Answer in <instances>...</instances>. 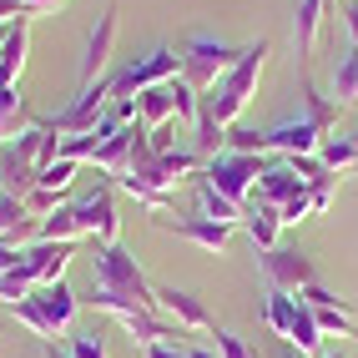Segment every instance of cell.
Masks as SVG:
<instances>
[{
	"instance_id": "obj_1",
	"label": "cell",
	"mask_w": 358,
	"mask_h": 358,
	"mask_svg": "<svg viewBox=\"0 0 358 358\" xmlns=\"http://www.w3.org/2000/svg\"><path fill=\"white\" fill-rule=\"evenodd\" d=\"M268 56H273V45H268V41L243 45L237 66H232L227 76L202 96V116H207V122H217L222 131L237 127V116H243V111L252 106V96H257V81H262V66H268Z\"/></svg>"
},
{
	"instance_id": "obj_2",
	"label": "cell",
	"mask_w": 358,
	"mask_h": 358,
	"mask_svg": "<svg viewBox=\"0 0 358 358\" xmlns=\"http://www.w3.org/2000/svg\"><path fill=\"white\" fill-rule=\"evenodd\" d=\"M91 288L116 293V298H127V303H136V308H157V282L141 273V262H136L122 243L91 252Z\"/></svg>"
},
{
	"instance_id": "obj_3",
	"label": "cell",
	"mask_w": 358,
	"mask_h": 358,
	"mask_svg": "<svg viewBox=\"0 0 358 358\" xmlns=\"http://www.w3.org/2000/svg\"><path fill=\"white\" fill-rule=\"evenodd\" d=\"M237 56H243V45H227V41L207 36V31H192L182 41V81L192 86L197 96H207V91L237 66Z\"/></svg>"
},
{
	"instance_id": "obj_4",
	"label": "cell",
	"mask_w": 358,
	"mask_h": 358,
	"mask_svg": "<svg viewBox=\"0 0 358 358\" xmlns=\"http://www.w3.org/2000/svg\"><path fill=\"white\" fill-rule=\"evenodd\" d=\"M111 76H116V96H141V91L166 86V81L182 76V51H172V45H157V51L136 56V61H127V66H116ZM116 96H111V101H116Z\"/></svg>"
},
{
	"instance_id": "obj_5",
	"label": "cell",
	"mask_w": 358,
	"mask_h": 358,
	"mask_svg": "<svg viewBox=\"0 0 358 358\" xmlns=\"http://www.w3.org/2000/svg\"><path fill=\"white\" fill-rule=\"evenodd\" d=\"M268 172V157H248V152H217L207 166H202V182H212L222 197H232V202H243L248 207V197H252V187H257V177Z\"/></svg>"
},
{
	"instance_id": "obj_6",
	"label": "cell",
	"mask_w": 358,
	"mask_h": 358,
	"mask_svg": "<svg viewBox=\"0 0 358 358\" xmlns=\"http://www.w3.org/2000/svg\"><path fill=\"white\" fill-rule=\"evenodd\" d=\"M257 268L262 278H268V288L273 293H303V288H313L318 282V268H313V257L298 252V248H268V252H257Z\"/></svg>"
},
{
	"instance_id": "obj_7",
	"label": "cell",
	"mask_w": 358,
	"mask_h": 358,
	"mask_svg": "<svg viewBox=\"0 0 358 358\" xmlns=\"http://www.w3.org/2000/svg\"><path fill=\"white\" fill-rule=\"evenodd\" d=\"M76 207V222H81V237H91L96 248H111V243H122V217H116V192L101 182L96 192H86L71 202Z\"/></svg>"
},
{
	"instance_id": "obj_8",
	"label": "cell",
	"mask_w": 358,
	"mask_h": 358,
	"mask_svg": "<svg viewBox=\"0 0 358 358\" xmlns=\"http://www.w3.org/2000/svg\"><path fill=\"white\" fill-rule=\"evenodd\" d=\"M152 222H157L162 232L182 237V243L202 248V252H227V243H232V227L202 217V212H197V217H177V212H152Z\"/></svg>"
},
{
	"instance_id": "obj_9",
	"label": "cell",
	"mask_w": 358,
	"mask_h": 358,
	"mask_svg": "<svg viewBox=\"0 0 358 358\" xmlns=\"http://www.w3.org/2000/svg\"><path fill=\"white\" fill-rule=\"evenodd\" d=\"M122 10L116 6H106L101 15H96V26H91V36H86V56H81V86H91L96 76H106V66H111V45H116V20Z\"/></svg>"
},
{
	"instance_id": "obj_10",
	"label": "cell",
	"mask_w": 358,
	"mask_h": 358,
	"mask_svg": "<svg viewBox=\"0 0 358 358\" xmlns=\"http://www.w3.org/2000/svg\"><path fill=\"white\" fill-rule=\"evenodd\" d=\"M157 313L172 318V323L187 328V333H212V328H217V323H212V313H207V303H202L197 293H182V288H157Z\"/></svg>"
},
{
	"instance_id": "obj_11",
	"label": "cell",
	"mask_w": 358,
	"mask_h": 358,
	"mask_svg": "<svg viewBox=\"0 0 358 358\" xmlns=\"http://www.w3.org/2000/svg\"><path fill=\"white\" fill-rule=\"evenodd\" d=\"M268 136V152H278V157H318V147H323V131L313 127V122H278L273 131H262Z\"/></svg>"
},
{
	"instance_id": "obj_12",
	"label": "cell",
	"mask_w": 358,
	"mask_h": 358,
	"mask_svg": "<svg viewBox=\"0 0 358 358\" xmlns=\"http://www.w3.org/2000/svg\"><path fill=\"white\" fill-rule=\"evenodd\" d=\"M76 257V243H31L26 248V268L36 273V282H66V262Z\"/></svg>"
},
{
	"instance_id": "obj_13",
	"label": "cell",
	"mask_w": 358,
	"mask_h": 358,
	"mask_svg": "<svg viewBox=\"0 0 358 358\" xmlns=\"http://www.w3.org/2000/svg\"><path fill=\"white\" fill-rule=\"evenodd\" d=\"M26 51H31V15L10 20V36L0 45V86H20V71H26Z\"/></svg>"
},
{
	"instance_id": "obj_14",
	"label": "cell",
	"mask_w": 358,
	"mask_h": 358,
	"mask_svg": "<svg viewBox=\"0 0 358 358\" xmlns=\"http://www.w3.org/2000/svg\"><path fill=\"white\" fill-rule=\"evenodd\" d=\"M36 217L26 212V202L10 197V192H0V243H15V248H31L36 243Z\"/></svg>"
},
{
	"instance_id": "obj_15",
	"label": "cell",
	"mask_w": 358,
	"mask_h": 358,
	"mask_svg": "<svg viewBox=\"0 0 358 358\" xmlns=\"http://www.w3.org/2000/svg\"><path fill=\"white\" fill-rule=\"evenodd\" d=\"M36 127V116L26 106V91L20 86H0V141H15Z\"/></svg>"
},
{
	"instance_id": "obj_16",
	"label": "cell",
	"mask_w": 358,
	"mask_h": 358,
	"mask_svg": "<svg viewBox=\"0 0 358 358\" xmlns=\"http://www.w3.org/2000/svg\"><path fill=\"white\" fill-rule=\"evenodd\" d=\"M31 298L41 303V313L56 323V333H61V328H71V318H76V308H81V298L71 293L66 282H45V288H36Z\"/></svg>"
},
{
	"instance_id": "obj_17",
	"label": "cell",
	"mask_w": 358,
	"mask_h": 358,
	"mask_svg": "<svg viewBox=\"0 0 358 358\" xmlns=\"http://www.w3.org/2000/svg\"><path fill=\"white\" fill-rule=\"evenodd\" d=\"M323 10H333L328 0H298V15H293V45H298V61L313 56V41L323 26Z\"/></svg>"
},
{
	"instance_id": "obj_18",
	"label": "cell",
	"mask_w": 358,
	"mask_h": 358,
	"mask_svg": "<svg viewBox=\"0 0 358 358\" xmlns=\"http://www.w3.org/2000/svg\"><path fill=\"white\" fill-rule=\"evenodd\" d=\"M136 116H141V127H147V131H157V127L172 122V116H177L172 81H166V86H152V91H141V96H136Z\"/></svg>"
},
{
	"instance_id": "obj_19",
	"label": "cell",
	"mask_w": 358,
	"mask_h": 358,
	"mask_svg": "<svg viewBox=\"0 0 358 358\" xmlns=\"http://www.w3.org/2000/svg\"><path fill=\"white\" fill-rule=\"evenodd\" d=\"M197 202H202V217H212V222H222V227H243V202H232V197H222L212 182H202V172H197Z\"/></svg>"
},
{
	"instance_id": "obj_20",
	"label": "cell",
	"mask_w": 358,
	"mask_h": 358,
	"mask_svg": "<svg viewBox=\"0 0 358 358\" xmlns=\"http://www.w3.org/2000/svg\"><path fill=\"white\" fill-rule=\"evenodd\" d=\"M333 106L338 111L358 106V45H348L338 56V66H333Z\"/></svg>"
},
{
	"instance_id": "obj_21",
	"label": "cell",
	"mask_w": 358,
	"mask_h": 358,
	"mask_svg": "<svg viewBox=\"0 0 358 358\" xmlns=\"http://www.w3.org/2000/svg\"><path fill=\"white\" fill-rule=\"evenodd\" d=\"M278 212L273 207H257V202H248V212H243V232L257 243V252H268V248H278Z\"/></svg>"
},
{
	"instance_id": "obj_22",
	"label": "cell",
	"mask_w": 358,
	"mask_h": 358,
	"mask_svg": "<svg viewBox=\"0 0 358 358\" xmlns=\"http://www.w3.org/2000/svg\"><path fill=\"white\" fill-rule=\"evenodd\" d=\"M298 308H303V303H298L293 293H273V288H268V303H262V323H268L278 338H288L293 323H298Z\"/></svg>"
},
{
	"instance_id": "obj_23",
	"label": "cell",
	"mask_w": 358,
	"mask_h": 358,
	"mask_svg": "<svg viewBox=\"0 0 358 358\" xmlns=\"http://www.w3.org/2000/svg\"><path fill=\"white\" fill-rule=\"evenodd\" d=\"M303 303V298H298ZM323 338H328V333L318 328V318H313V308H298V323H293V333H288V343L298 348V353H308V358H323Z\"/></svg>"
},
{
	"instance_id": "obj_24",
	"label": "cell",
	"mask_w": 358,
	"mask_h": 358,
	"mask_svg": "<svg viewBox=\"0 0 358 358\" xmlns=\"http://www.w3.org/2000/svg\"><path fill=\"white\" fill-rule=\"evenodd\" d=\"M81 237V222H76V207H56L51 217H45L41 227H36V243H76Z\"/></svg>"
},
{
	"instance_id": "obj_25",
	"label": "cell",
	"mask_w": 358,
	"mask_h": 358,
	"mask_svg": "<svg viewBox=\"0 0 358 358\" xmlns=\"http://www.w3.org/2000/svg\"><path fill=\"white\" fill-rule=\"evenodd\" d=\"M303 122H313L323 136L333 131V122H338V106H333V96H323L313 81H303Z\"/></svg>"
},
{
	"instance_id": "obj_26",
	"label": "cell",
	"mask_w": 358,
	"mask_h": 358,
	"mask_svg": "<svg viewBox=\"0 0 358 358\" xmlns=\"http://www.w3.org/2000/svg\"><path fill=\"white\" fill-rule=\"evenodd\" d=\"M318 162L328 166V172L348 177V172H353V162H358V141H353V136H323V147H318Z\"/></svg>"
},
{
	"instance_id": "obj_27",
	"label": "cell",
	"mask_w": 358,
	"mask_h": 358,
	"mask_svg": "<svg viewBox=\"0 0 358 358\" xmlns=\"http://www.w3.org/2000/svg\"><path fill=\"white\" fill-rule=\"evenodd\" d=\"M10 318H15V323H26L41 343H56V323L41 313V303H36V298H20V303H10Z\"/></svg>"
},
{
	"instance_id": "obj_28",
	"label": "cell",
	"mask_w": 358,
	"mask_h": 358,
	"mask_svg": "<svg viewBox=\"0 0 358 358\" xmlns=\"http://www.w3.org/2000/svg\"><path fill=\"white\" fill-rule=\"evenodd\" d=\"M41 288V282H36V273L26 268V262H20V268H10V273H0V303H20V298H31Z\"/></svg>"
},
{
	"instance_id": "obj_29",
	"label": "cell",
	"mask_w": 358,
	"mask_h": 358,
	"mask_svg": "<svg viewBox=\"0 0 358 358\" xmlns=\"http://www.w3.org/2000/svg\"><path fill=\"white\" fill-rule=\"evenodd\" d=\"M76 166H81V162H71V157H61V162H51V166H41L36 187H45V192H61V197H66V187L76 182Z\"/></svg>"
},
{
	"instance_id": "obj_30",
	"label": "cell",
	"mask_w": 358,
	"mask_h": 358,
	"mask_svg": "<svg viewBox=\"0 0 358 358\" xmlns=\"http://www.w3.org/2000/svg\"><path fill=\"white\" fill-rule=\"evenodd\" d=\"M348 303H328V308H313V318H318V328L323 333H338V338H358V328H353V318L343 313Z\"/></svg>"
},
{
	"instance_id": "obj_31",
	"label": "cell",
	"mask_w": 358,
	"mask_h": 358,
	"mask_svg": "<svg viewBox=\"0 0 358 358\" xmlns=\"http://www.w3.org/2000/svg\"><path fill=\"white\" fill-rule=\"evenodd\" d=\"M172 96H177V122H182V127H197V116H202V96H197V91L187 86L182 76L172 81Z\"/></svg>"
},
{
	"instance_id": "obj_32",
	"label": "cell",
	"mask_w": 358,
	"mask_h": 358,
	"mask_svg": "<svg viewBox=\"0 0 358 358\" xmlns=\"http://www.w3.org/2000/svg\"><path fill=\"white\" fill-rule=\"evenodd\" d=\"M20 202H26V212H31L36 222H45L56 207H66V202H61V192H45V187H31V192L20 197Z\"/></svg>"
},
{
	"instance_id": "obj_33",
	"label": "cell",
	"mask_w": 358,
	"mask_h": 358,
	"mask_svg": "<svg viewBox=\"0 0 358 358\" xmlns=\"http://www.w3.org/2000/svg\"><path fill=\"white\" fill-rule=\"evenodd\" d=\"M333 192H338V177H323V182H313V187H308V217H323V212L333 207Z\"/></svg>"
},
{
	"instance_id": "obj_34",
	"label": "cell",
	"mask_w": 358,
	"mask_h": 358,
	"mask_svg": "<svg viewBox=\"0 0 358 358\" xmlns=\"http://www.w3.org/2000/svg\"><path fill=\"white\" fill-rule=\"evenodd\" d=\"M71 358H111V348H106L101 333L91 328V333H76V338H71Z\"/></svg>"
},
{
	"instance_id": "obj_35",
	"label": "cell",
	"mask_w": 358,
	"mask_h": 358,
	"mask_svg": "<svg viewBox=\"0 0 358 358\" xmlns=\"http://www.w3.org/2000/svg\"><path fill=\"white\" fill-rule=\"evenodd\" d=\"M212 348H217V358H257L237 333H227V328H212Z\"/></svg>"
},
{
	"instance_id": "obj_36",
	"label": "cell",
	"mask_w": 358,
	"mask_h": 358,
	"mask_svg": "<svg viewBox=\"0 0 358 358\" xmlns=\"http://www.w3.org/2000/svg\"><path fill=\"white\" fill-rule=\"evenodd\" d=\"M303 217H308V192H298V197H288V202L278 207V222H282V227H293V222H303Z\"/></svg>"
},
{
	"instance_id": "obj_37",
	"label": "cell",
	"mask_w": 358,
	"mask_h": 358,
	"mask_svg": "<svg viewBox=\"0 0 358 358\" xmlns=\"http://www.w3.org/2000/svg\"><path fill=\"white\" fill-rule=\"evenodd\" d=\"M15 6H20V10H26V15L36 20V15H51V10H61L66 0H15Z\"/></svg>"
},
{
	"instance_id": "obj_38",
	"label": "cell",
	"mask_w": 358,
	"mask_h": 358,
	"mask_svg": "<svg viewBox=\"0 0 358 358\" xmlns=\"http://www.w3.org/2000/svg\"><path fill=\"white\" fill-rule=\"evenodd\" d=\"M26 262V248H15V243H0V273H10Z\"/></svg>"
},
{
	"instance_id": "obj_39",
	"label": "cell",
	"mask_w": 358,
	"mask_h": 358,
	"mask_svg": "<svg viewBox=\"0 0 358 358\" xmlns=\"http://www.w3.org/2000/svg\"><path fill=\"white\" fill-rule=\"evenodd\" d=\"M343 31H348V45H358V6H343Z\"/></svg>"
},
{
	"instance_id": "obj_40",
	"label": "cell",
	"mask_w": 358,
	"mask_h": 358,
	"mask_svg": "<svg viewBox=\"0 0 358 358\" xmlns=\"http://www.w3.org/2000/svg\"><path fill=\"white\" fill-rule=\"evenodd\" d=\"M147 358H182V343H152Z\"/></svg>"
},
{
	"instance_id": "obj_41",
	"label": "cell",
	"mask_w": 358,
	"mask_h": 358,
	"mask_svg": "<svg viewBox=\"0 0 358 358\" xmlns=\"http://www.w3.org/2000/svg\"><path fill=\"white\" fill-rule=\"evenodd\" d=\"M182 358H217V348H202V343H182Z\"/></svg>"
},
{
	"instance_id": "obj_42",
	"label": "cell",
	"mask_w": 358,
	"mask_h": 358,
	"mask_svg": "<svg viewBox=\"0 0 358 358\" xmlns=\"http://www.w3.org/2000/svg\"><path fill=\"white\" fill-rule=\"evenodd\" d=\"M6 36H10V20H0V45H6Z\"/></svg>"
},
{
	"instance_id": "obj_43",
	"label": "cell",
	"mask_w": 358,
	"mask_h": 358,
	"mask_svg": "<svg viewBox=\"0 0 358 358\" xmlns=\"http://www.w3.org/2000/svg\"><path fill=\"white\" fill-rule=\"evenodd\" d=\"M348 177H358V162H353V172H348Z\"/></svg>"
},
{
	"instance_id": "obj_44",
	"label": "cell",
	"mask_w": 358,
	"mask_h": 358,
	"mask_svg": "<svg viewBox=\"0 0 358 358\" xmlns=\"http://www.w3.org/2000/svg\"><path fill=\"white\" fill-rule=\"evenodd\" d=\"M328 6H333V10H338V0H328Z\"/></svg>"
},
{
	"instance_id": "obj_45",
	"label": "cell",
	"mask_w": 358,
	"mask_h": 358,
	"mask_svg": "<svg viewBox=\"0 0 358 358\" xmlns=\"http://www.w3.org/2000/svg\"><path fill=\"white\" fill-rule=\"evenodd\" d=\"M323 358H338V353H323Z\"/></svg>"
},
{
	"instance_id": "obj_46",
	"label": "cell",
	"mask_w": 358,
	"mask_h": 358,
	"mask_svg": "<svg viewBox=\"0 0 358 358\" xmlns=\"http://www.w3.org/2000/svg\"><path fill=\"white\" fill-rule=\"evenodd\" d=\"M353 141H358V131H353Z\"/></svg>"
}]
</instances>
